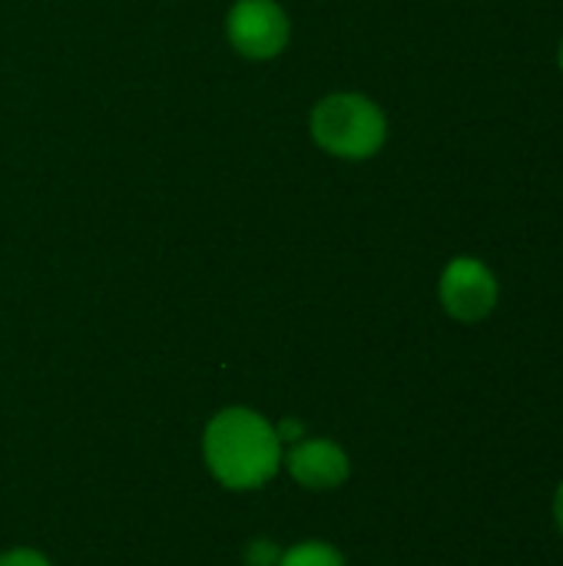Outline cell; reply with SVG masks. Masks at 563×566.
<instances>
[{"instance_id":"obj_1","label":"cell","mask_w":563,"mask_h":566,"mask_svg":"<svg viewBox=\"0 0 563 566\" xmlns=\"http://www.w3.org/2000/svg\"><path fill=\"white\" fill-rule=\"evenodd\" d=\"M209 474L229 491H259L282 468L275 424L252 408H222L202 431Z\"/></svg>"},{"instance_id":"obj_2","label":"cell","mask_w":563,"mask_h":566,"mask_svg":"<svg viewBox=\"0 0 563 566\" xmlns=\"http://www.w3.org/2000/svg\"><path fill=\"white\" fill-rule=\"evenodd\" d=\"M312 139L338 159H372L388 139L382 106L362 93H329L315 103L309 119Z\"/></svg>"},{"instance_id":"obj_3","label":"cell","mask_w":563,"mask_h":566,"mask_svg":"<svg viewBox=\"0 0 563 566\" xmlns=\"http://www.w3.org/2000/svg\"><path fill=\"white\" fill-rule=\"evenodd\" d=\"M438 298L441 308L465 325L484 322L501 298V285L498 275L471 255H458L445 265L441 279H438Z\"/></svg>"},{"instance_id":"obj_4","label":"cell","mask_w":563,"mask_h":566,"mask_svg":"<svg viewBox=\"0 0 563 566\" xmlns=\"http://www.w3.org/2000/svg\"><path fill=\"white\" fill-rule=\"evenodd\" d=\"M226 36L246 60H275L289 46L292 23L275 0H236L226 17Z\"/></svg>"},{"instance_id":"obj_5","label":"cell","mask_w":563,"mask_h":566,"mask_svg":"<svg viewBox=\"0 0 563 566\" xmlns=\"http://www.w3.org/2000/svg\"><path fill=\"white\" fill-rule=\"evenodd\" d=\"M282 464L292 474V481L302 484L305 491H335L352 474L348 451L332 438H302V441H295L289 448V454H282Z\"/></svg>"},{"instance_id":"obj_6","label":"cell","mask_w":563,"mask_h":566,"mask_svg":"<svg viewBox=\"0 0 563 566\" xmlns=\"http://www.w3.org/2000/svg\"><path fill=\"white\" fill-rule=\"evenodd\" d=\"M279 566H348L342 551H335L325 541H302L289 551H282Z\"/></svg>"},{"instance_id":"obj_7","label":"cell","mask_w":563,"mask_h":566,"mask_svg":"<svg viewBox=\"0 0 563 566\" xmlns=\"http://www.w3.org/2000/svg\"><path fill=\"white\" fill-rule=\"evenodd\" d=\"M279 560H282V547L275 541L259 537L246 547V566H279Z\"/></svg>"},{"instance_id":"obj_8","label":"cell","mask_w":563,"mask_h":566,"mask_svg":"<svg viewBox=\"0 0 563 566\" xmlns=\"http://www.w3.org/2000/svg\"><path fill=\"white\" fill-rule=\"evenodd\" d=\"M0 566H53L40 551L33 547H13L7 554H0Z\"/></svg>"},{"instance_id":"obj_9","label":"cell","mask_w":563,"mask_h":566,"mask_svg":"<svg viewBox=\"0 0 563 566\" xmlns=\"http://www.w3.org/2000/svg\"><path fill=\"white\" fill-rule=\"evenodd\" d=\"M275 434H279V441H282V444H295V441H302V438H305V424H302V421H295V418H285V421H279V424H275Z\"/></svg>"},{"instance_id":"obj_10","label":"cell","mask_w":563,"mask_h":566,"mask_svg":"<svg viewBox=\"0 0 563 566\" xmlns=\"http://www.w3.org/2000/svg\"><path fill=\"white\" fill-rule=\"evenodd\" d=\"M551 514H554V524H557V531L563 534V478H561V484H557V491H554V501H551Z\"/></svg>"},{"instance_id":"obj_11","label":"cell","mask_w":563,"mask_h":566,"mask_svg":"<svg viewBox=\"0 0 563 566\" xmlns=\"http://www.w3.org/2000/svg\"><path fill=\"white\" fill-rule=\"evenodd\" d=\"M561 70H563V43H561Z\"/></svg>"}]
</instances>
